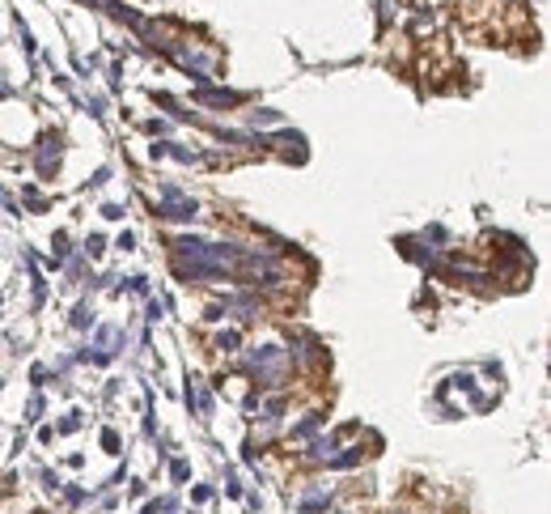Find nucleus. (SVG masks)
I'll return each instance as SVG.
<instances>
[{"instance_id":"nucleus-1","label":"nucleus","mask_w":551,"mask_h":514,"mask_svg":"<svg viewBox=\"0 0 551 514\" xmlns=\"http://www.w3.org/2000/svg\"><path fill=\"white\" fill-rule=\"evenodd\" d=\"M195 98L204 102V107H238V102H242V98H238V94H229V89H208V85H204Z\"/></svg>"},{"instance_id":"nucleus-2","label":"nucleus","mask_w":551,"mask_h":514,"mask_svg":"<svg viewBox=\"0 0 551 514\" xmlns=\"http://www.w3.org/2000/svg\"><path fill=\"white\" fill-rule=\"evenodd\" d=\"M238 340H242L238 332H220V336H216V344H220V348H238Z\"/></svg>"}]
</instances>
